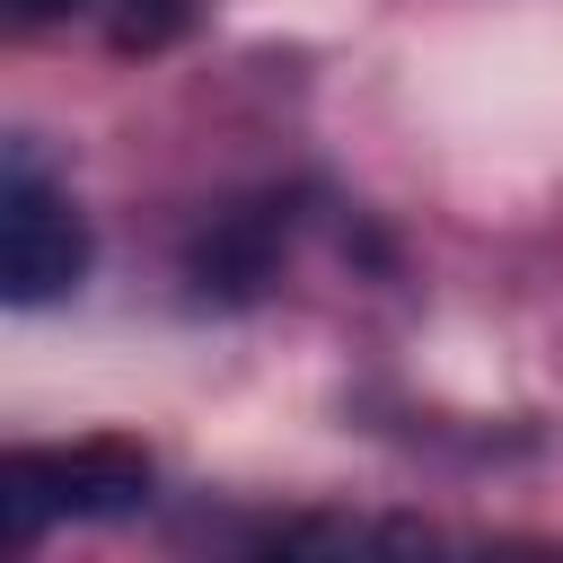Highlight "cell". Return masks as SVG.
I'll use <instances>...</instances> for the list:
<instances>
[{"label": "cell", "mask_w": 563, "mask_h": 563, "mask_svg": "<svg viewBox=\"0 0 563 563\" xmlns=\"http://www.w3.org/2000/svg\"><path fill=\"white\" fill-rule=\"evenodd\" d=\"M150 501V457L132 440H70V449H9L0 466V510L9 537L35 545L53 519H123Z\"/></svg>", "instance_id": "1"}, {"label": "cell", "mask_w": 563, "mask_h": 563, "mask_svg": "<svg viewBox=\"0 0 563 563\" xmlns=\"http://www.w3.org/2000/svg\"><path fill=\"white\" fill-rule=\"evenodd\" d=\"M79 273H88L79 202L35 167V150H9V176H0V290H9V308H44V299L79 290Z\"/></svg>", "instance_id": "2"}, {"label": "cell", "mask_w": 563, "mask_h": 563, "mask_svg": "<svg viewBox=\"0 0 563 563\" xmlns=\"http://www.w3.org/2000/svg\"><path fill=\"white\" fill-rule=\"evenodd\" d=\"M282 229H290V211H273V202L211 220V238L194 246V282L220 290V299H246L255 282H273V264H282Z\"/></svg>", "instance_id": "3"}, {"label": "cell", "mask_w": 563, "mask_h": 563, "mask_svg": "<svg viewBox=\"0 0 563 563\" xmlns=\"http://www.w3.org/2000/svg\"><path fill=\"white\" fill-rule=\"evenodd\" d=\"M9 9H18L26 26H53V18H97L114 44H141V53H150V44H167V35H176V18H185L176 0H9Z\"/></svg>", "instance_id": "4"}]
</instances>
